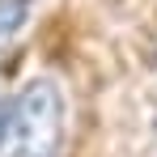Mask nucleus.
Returning <instances> with one entry per match:
<instances>
[{
	"label": "nucleus",
	"mask_w": 157,
	"mask_h": 157,
	"mask_svg": "<svg viewBox=\"0 0 157 157\" xmlns=\"http://www.w3.org/2000/svg\"><path fill=\"white\" fill-rule=\"evenodd\" d=\"M59 149H64V94L51 77H34L13 98L9 157H59Z\"/></svg>",
	"instance_id": "f257e3e1"
},
{
	"label": "nucleus",
	"mask_w": 157,
	"mask_h": 157,
	"mask_svg": "<svg viewBox=\"0 0 157 157\" xmlns=\"http://www.w3.org/2000/svg\"><path fill=\"white\" fill-rule=\"evenodd\" d=\"M34 0H0V51L17 43V34L30 26Z\"/></svg>",
	"instance_id": "f03ea898"
},
{
	"label": "nucleus",
	"mask_w": 157,
	"mask_h": 157,
	"mask_svg": "<svg viewBox=\"0 0 157 157\" xmlns=\"http://www.w3.org/2000/svg\"><path fill=\"white\" fill-rule=\"evenodd\" d=\"M13 140V98H0V149Z\"/></svg>",
	"instance_id": "7ed1b4c3"
}]
</instances>
